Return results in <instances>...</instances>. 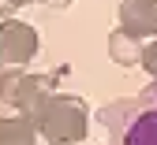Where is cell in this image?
Here are the masks:
<instances>
[{
    "mask_svg": "<svg viewBox=\"0 0 157 145\" xmlns=\"http://www.w3.org/2000/svg\"><path fill=\"white\" fill-rule=\"evenodd\" d=\"M120 30L131 37H157V0H124L120 4Z\"/></svg>",
    "mask_w": 157,
    "mask_h": 145,
    "instance_id": "5b68a950",
    "label": "cell"
},
{
    "mask_svg": "<svg viewBox=\"0 0 157 145\" xmlns=\"http://www.w3.org/2000/svg\"><path fill=\"white\" fill-rule=\"evenodd\" d=\"M142 67L153 74V82H157V41H150V45H142Z\"/></svg>",
    "mask_w": 157,
    "mask_h": 145,
    "instance_id": "ba28073f",
    "label": "cell"
},
{
    "mask_svg": "<svg viewBox=\"0 0 157 145\" xmlns=\"http://www.w3.org/2000/svg\"><path fill=\"white\" fill-rule=\"evenodd\" d=\"M109 56H112V63H120V67H139L142 63V41L124 34V30H112L109 34Z\"/></svg>",
    "mask_w": 157,
    "mask_h": 145,
    "instance_id": "52a82bcc",
    "label": "cell"
},
{
    "mask_svg": "<svg viewBox=\"0 0 157 145\" xmlns=\"http://www.w3.org/2000/svg\"><path fill=\"white\" fill-rule=\"evenodd\" d=\"M0 145H45V141L26 115H4L0 119Z\"/></svg>",
    "mask_w": 157,
    "mask_h": 145,
    "instance_id": "8992f818",
    "label": "cell"
},
{
    "mask_svg": "<svg viewBox=\"0 0 157 145\" xmlns=\"http://www.w3.org/2000/svg\"><path fill=\"white\" fill-rule=\"evenodd\" d=\"M11 4H15V8H23V4H26V0H11Z\"/></svg>",
    "mask_w": 157,
    "mask_h": 145,
    "instance_id": "8fae6325",
    "label": "cell"
},
{
    "mask_svg": "<svg viewBox=\"0 0 157 145\" xmlns=\"http://www.w3.org/2000/svg\"><path fill=\"white\" fill-rule=\"evenodd\" d=\"M52 93H56V78H49V74H26V71L0 74V100L11 104V108H19V115H26V119Z\"/></svg>",
    "mask_w": 157,
    "mask_h": 145,
    "instance_id": "3957f363",
    "label": "cell"
},
{
    "mask_svg": "<svg viewBox=\"0 0 157 145\" xmlns=\"http://www.w3.org/2000/svg\"><path fill=\"white\" fill-rule=\"evenodd\" d=\"M11 11H15L11 0H0V19H11Z\"/></svg>",
    "mask_w": 157,
    "mask_h": 145,
    "instance_id": "9c48e42d",
    "label": "cell"
},
{
    "mask_svg": "<svg viewBox=\"0 0 157 145\" xmlns=\"http://www.w3.org/2000/svg\"><path fill=\"white\" fill-rule=\"evenodd\" d=\"M37 4H45V8H67L71 0H37Z\"/></svg>",
    "mask_w": 157,
    "mask_h": 145,
    "instance_id": "30bf717a",
    "label": "cell"
},
{
    "mask_svg": "<svg viewBox=\"0 0 157 145\" xmlns=\"http://www.w3.org/2000/svg\"><path fill=\"white\" fill-rule=\"evenodd\" d=\"M30 123L37 127L45 145H78L86 138V130H90V108H86L82 97L52 93V97H45L37 104Z\"/></svg>",
    "mask_w": 157,
    "mask_h": 145,
    "instance_id": "7a4b0ae2",
    "label": "cell"
},
{
    "mask_svg": "<svg viewBox=\"0 0 157 145\" xmlns=\"http://www.w3.org/2000/svg\"><path fill=\"white\" fill-rule=\"evenodd\" d=\"M37 30L23 19H0V74L23 71L37 56Z\"/></svg>",
    "mask_w": 157,
    "mask_h": 145,
    "instance_id": "277c9868",
    "label": "cell"
},
{
    "mask_svg": "<svg viewBox=\"0 0 157 145\" xmlns=\"http://www.w3.org/2000/svg\"><path fill=\"white\" fill-rule=\"evenodd\" d=\"M109 130V145H157V82L120 104H109L101 112Z\"/></svg>",
    "mask_w": 157,
    "mask_h": 145,
    "instance_id": "6da1fadb",
    "label": "cell"
}]
</instances>
